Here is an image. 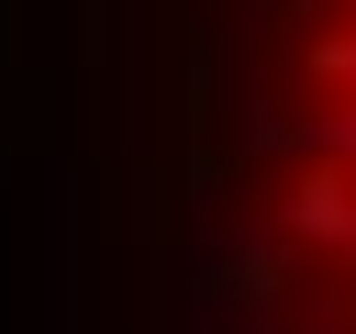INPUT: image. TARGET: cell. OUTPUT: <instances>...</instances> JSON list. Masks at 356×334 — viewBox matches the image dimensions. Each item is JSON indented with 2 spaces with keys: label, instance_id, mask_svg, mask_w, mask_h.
Instances as JSON below:
<instances>
[{
  "label": "cell",
  "instance_id": "1",
  "mask_svg": "<svg viewBox=\"0 0 356 334\" xmlns=\"http://www.w3.org/2000/svg\"><path fill=\"white\" fill-rule=\"evenodd\" d=\"M245 301L267 334H356V0H278L267 22Z\"/></svg>",
  "mask_w": 356,
  "mask_h": 334
}]
</instances>
